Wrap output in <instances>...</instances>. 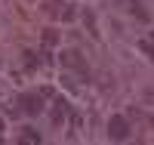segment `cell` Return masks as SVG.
Instances as JSON below:
<instances>
[{"label":"cell","mask_w":154,"mask_h":145,"mask_svg":"<svg viewBox=\"0 0 154 145\" xmlns=\"http://www.w3.org/2000/svg\"><path fill=\"white\" fill-rule=\"evenodd\" d=\"M130 133H133V130H130V117H123V114H111V121H108V136H111L114 142H123Z\"/></svg>","instance_id":"6da1fadb"},{"label":"cell","mask_w":154,"mask_h":145,"mask_svg":"<svg viewBox=\"0 0 154 145\" xmlns=\"http://www.w3.org/2000/svg\"><path fill=\"white\" fill-rule=\"evenodd\" d=\"M19 108H22V114L37 117V114L43 111V96L40 93H22L19 96Z\"/></svg>","instance_id":"7a4b0ae2"},{"label":"cell","mask_w":154,"mask_h":145,"mask_svg":"<svg viewBox=\"0 0 154 145\" xmlns=\"http://www.w3.org/2000/svg\"><path fill=\"white\" fill-rule=\"evenodd\" d=\"M62 68H74V71H86V65H83V56L77 49H62Z\"/></svg>","instance_id":"3957f363"},{"label":"cell","mask_w":154,"mask_h":145,"mask_svg":"<svg viewBox=\"0 0 154 145\" xmlns=\"http://www.w3.org/2000/svg\"><path fill=\"white\" fill-rule=\"evenodd\" d=\"M68 102L65 99H56V111H53V124H62V121H65V117H68Z\"/></svg>","instance_id":"277c9868"},{"label":"cell","mask_w":154,"mask_h":145,"mask_svg":"<svg viewBox=\"0 0 154 145\" xmlns=\"http://www.w3.org/2000/svg\"><path fill=\"white\" fill-rule=\"evenodd\" d=\"M83 25L89 28V37H93V40H99V28H96V19H93V12H83Z\"/></svg>","instance_id":"5b68a950"},{"label":"cell","mask_w":154,"mask_h":145,"mask_svg":"<svg viewBox=\"0 0 154 145\" xmlns=\"http://www.w3.org/2000/svg\"><path fill=\"white\" fill-rule=\"evenodd\" d=\"M19 142H40V133H37L34 127H25L19 133Z\"/></svg>","instance_id":"8992f818"},{"label":"cell","mask_w":154,"mask_h":145,"mask_svg":"<svg viewBox=\"0 0 154 145\" xmlns=\"http://www.w3.org/2000/svg\"><path fill=\"white\" fill-rule=\"evenodd\" d=\"M139 49L148 52V56L154 59V34H151V37H142V40H139Z\"/></svg>","instance_id":"52a82bcc"},{"label":"cell","mask_w":154,"mask_h":145,"mask_svg":"<svg viewBox=\"0 0 154 145\" xmlns=\"http://www.w3.org/2000/svg\"><path fill=\"white\" fill-rule=\"evenodd\" d=\"M56 43H59V31L46 28V31H43V46H56Z\"/></svg>","instance_id":"ba28073f"},{"label":"cell","mask_w":154,"mask_h":145,"mask_svg":"<svg viewBox=\"0 0 154 145\" xmlns=\"http://www.w3.org/2000/svg\"><path fill=\"white\" fill-rule=\"evenodd\" d=\"M46 12H49V16H62V3H59V0H49V3H46Z\"/></svg>","instance_id":"9c48e42d"},{"label":"cell","mask_w":154,"mask_h":145,"mask_svg":"<svg viewBox=\"0 0 154 145\" xmlns=\"http://www.w3.org/2000/svg\"><path fill=\"white\" fill-rule=\"evenodd\" d=\"M133 16H139V19H145V22H148V12H145L142 3H133Z\"/></svg>","instance_id":"30bf717a"}]
</instances>
